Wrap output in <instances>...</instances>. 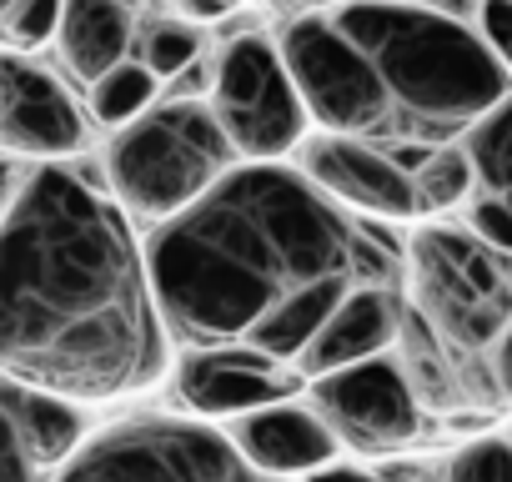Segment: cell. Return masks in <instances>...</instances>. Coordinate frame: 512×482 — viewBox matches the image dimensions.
<instances>
[{"instance_id": "12", "label": "cell", "mask_w": 512, "mask_h": 482, "mask_svg": "<svg viewBox=\"0 0 512 482\" xmlns=\"http://www.w3.org/2000/svg\"><path fill=\"white\" fill-rule=\"evenodd\" d=\"M176 392L201 417H241L251 407L292 397V362L241 342L191 347V357L176 372Z\"/></svg>"}, {"instance_id": "18", "label": "cell", "mask_w": 512, "mask_h": 482, "mask_svg": "<svg viewBox=\"0 0 512 482\" xmlns=\"http://www.w3.org/2000/svg\"><path fill=\"white\" fill-rule=\"evenodd\" d=\"M156 71L151 66H141V61H116L111 71H101L96 81H91V116L101 121V126H126V121H136L146 106H156Z\"/></svg>"}, {"instance_id": "13", "label": "cell", "mask_w": 512, "mask_h": 482, "mask_svg": "<svg viewBox=\"0 0 512 482\" xmlns=\"http://www.w3.org/2000/svg\"><path fill=\"white\" fill-rule=\"evenodd\" d=\"M231 447L241 452L246 472H277V477H297V472H322L337 457V432L327 427V417L317 407L302 402H267L251 407L241 417H231Z\"/></svg>"}, {"instance_id": "22", "label": "cell", "mask_w": 512, "mask_h": 482, "mask_svg": "<svg viewBox=\"0 0 512 482\" xmlns=\"http://www.w3.org/2000/svg\"><path fill=\"white\" fill-rule=\"evenodd\" d=\"M447 477H457V482H512V442H502V437L467 442L447 462Z\"/></svg>"}, {"instance_id": "26", "label": "cell", "mask_w": 512, "mask_h": 482, "mask_svg": "<svg viewBox=\"0 0 512 482\" xmlns=\"http://www.w3.org/2000/svg\"><path fill=\"white\" fill-rule=\"evenodd\" d=\"M492 382H497V397H512V317H507V327L497 332V342H492Z\"/></svg>"}, {"instance_id": "11", "label": "cell", "mask_w": 512, "mask_h": 482, "mask_svg": "<svg viewBox=\"0 0 512 482\" xmlns=\"http://www.w3.org/2000/svg\"><path fill=\"white\" fill-rule=\"evenodd\" d=\"M302 171L312 186H322L332 201L362 211V216H382V221H402L417 211V191H412V171L367 146L352 131H327L317 141L302 146Z\"/></svg>"}, {"instance_id": "8", "label": "cell", "mask_w": 512, "mask_h": 482, "mask_svg": "<svg viewBox=\"0 0 512 482\" xmlns=\"http://www.w3.org/2000/svg\"><path fill=\"white\" fill-rule=\"evenodd\" d=\"M61 477H176V482H231L246 477L241 452L206 422H171V417H136L81 437Z\"/></svg>"}, {"instance_id": "27", "label": "cell", "mask_w": 512, "mask_h": 482, "mask_svg": "<svg viewBox=\"0 0 512 482\" xmlns=\"http://www.w3.org/2000/svg\"><path fill=\"white\" fill-rule=\"evenodd\" d=\"M26 176H31V161H21V156H11V151H0V216H6V206L16 201V191H21Z\"/></svg>"}, {"instance_id": "30", "label": "cell", "mask_w": 512, "mask_h": 482, "mask_svg": "<svg viewBox=\"0 0 512 482\" xmlns=\"http://www.w3.org/2000/svg\"><path fill=\"white\" fill-rule=\"evenodd\" d=\"M277 11H312V6H327V0H267Z\"/></svg>"}, {"instance_id": "9", "label": "cell", "mask_w": 512, "mask_h": 482, "mask_svg": "<svg viewBox=\"0 0 512 482\" xmlns=\"http://www.w3.org/2000/svg\"><path fill=\"white\" fill-rule=\"evenodd\" d=\"M312 407L327 417L337 442L362 447V452H392L417 442L422 432V402L387 352L317 372L312 377Z\"/></svg>"}, {"instance_id": "29", "label": "cell", "mask_w": 512, "mask_h": 482, "mask_svg": "<svg viewBox=\"0 0 512 482\" xmlns=\"http://www.w3.org/2000/svg\"><path fill=\"white\" fill-rule=\"evenodd\" d=\"M432 11H447V16H457V21H462V16L472 11V0H432Z\"/></svg>"}, {"instance_id": "14", "label": "cell", "mask_w": 512, "mask_h": 482, "mask_svg": "<svg viewBox=\"0 0 512 482\" xmlns=\"http://www.w3.org/2000/svg\"><path fill=\"white\" fill-rule=\"evenodd\" d=\"M76 442H81V417L71 402L0 377V477L56 472Z\"/></svg>"}, {"instance_id": "10", "label": "cell", "mask_w": 512, "mask_h": 482, "mask_svg": "<svg viewBox=\"0 0 512 482\" xmlns=\"http://www.w3.org/2000/svg\"><path fill=\"white\" fill-rule=\"evenodd\" d=\"M86 146V121L71 91L26 56H0V151L31 166L66 161Z\"/></svg>"}, {"instance_id": "3", "label": "cell", "mask_w": 512, "mask_h": 482, "mask_svg": "<svg viewBox=\"0 0 512 482\" xmlns=\"http://www.w3.org/2000/svg\"><path fill=\"white\" fill-rule=\"evenodd\" d=\"M337 26L372 56L387 86L392 116L382 136L407 131L412 141H442L507 96V66L447 11L412 0H352L337 11Z\"/></svg>"}, {"instance_id": "32", "label": "cell", "mask_w": 512, "mask_h": 482, "mask_svg": "<svg viewBox=\"0 0 512 482\" xmlns=\"http://www.w3.org/2000/svg\"><path fill=\"white\" fill-rule=\"evenodd\" d=\"M497 196H507V206H512V186H507V191H497Z\"/></svg>"}, {"instance_id": "20", "label": "cell", "mask_w": 512, "mask_h": 482, "mask_svg": "<svg viewBox=\"0 0 512 482\" xmlns=\"http://www.w3.org/2000/svg\"><path fill=\"white\" fill-rule=\"evenodd\" d=\"M477 186L472 156L467 146H437L412 166V191H417V211H447L457 201H467V191Z\"/></svg>"}, {"instance_id": "4", "label": "cell", "mask_w": 512, "mask_h": 482, "mask_svg": "<svg viewBox=\"0 0 512 482\" xmlns=\"http://www.w3.org/2000/svg\"><path fill=\"white\" fill-rule=\"evenodd\" d=\"M231 156L236 151L211 101L171 96L161 106H146L136 121L116 126V141L106 151V176L126 211L166 221L186 211L201 191H211L231 171Z\"/></svg>"}, {"instance_id": "1", "label": "cell", "mask_w": 512, "mask_h": 482, "mask_svg": "<svg viewBox=\"0 0 512 482\" xmlns=\"http://www.w3.org/2000/svg\"><path fill=\"white\" fill-rule=\"evenodd\" d=\"M166 337L181 347H262L297 367L327 312L392 272V257L327 201L307 171L231 166L146 247Z\"/></svg>"}, {"instance_id": "19", "label": "cell", "mask_w": 512, "mask_h": 482, "mask_svg": "<svg viewBox=\"0 0 512 482\" xmlns=\"http://www.w3.org/2000/svg\"><path fill=\"white\" fill-rule=\"evenodd\" d=\"M467 156H472V171L487 191L512 186V96H502L497 106H487L467 126Z\"/></svg>"}, {"instance_id": "17", "label": "cell", "mask_w": 512, "mask_h": 482, "mask_svg": "<svg viewBox=\"0 0 512 482\" xmlns=\"http://www.w3.org/2000/svg\"><path fill=\"white\" fill-rule=\"evenodd\" d=\"M397 342H402V372H407V382H412V392H417L422 407H457L467 397L452 352L442 347V337L427 327V317L417 307L402 312Z\"/></svg>"}, {"instance_id": "2", "label": "cell", "mask_w": 512, "mask_h": 482, "mask_svg": "<svg viewBox=\"0 0 512 482\" xmlns=\"http://www.w3.org/2000/svg\"><path fill=\"white\" fill-rule=\"evenodd\" d=\"M166 322L126 216L56 161L31 166L0 216V377L61 402L146 392Z\"/></svg>"}, {"instance_id": "25", "label": "cell", "mask_w": 512, "mask_h": 482, "mask_svg": "<svg viewBox=\"0 0 512 482\" xmlns=\"http://www.w3.org/2000/svg\"><path fill=\"white\" fill-rule=\"evenodd\" d=\"M477 11H482V41L512 71V0H482Z\"/></svg>"}, {"instance_id": "24", "label": "cell", "mask_w": 512, "mask_h": 482, "mask_svg": "<svg viewBox=\"0 0 512 482\" xmlns=\"http://www.w3.org/2000/svg\"><path fill=\"white\" fill-rule=\"evenodd\" d=\"M472 236L487 241L497 257H512V206H507V196L492 191L487 201L472 206Z\"/></svg>"}, {"instance_id": "23", "label": "cell", "mask_w": 512, "mask_h": 482, "mask_svg": "<svg viewBox=\"0 0 512 482\" xmlns=\"http://www.w3.org/2000/svg\"><path fill=\"white\" fill-rule=\"evenodd\" d=\"M56 26H61V0H16L11 21H6V36H0V41L31 51L41 41H56Z\"/></svg>"}, {"instance_id": "28", "label": "cell", "mask_w": 512, "mask_h": 482, "mask_svg": "<svg viewBox=\"0 0 512 482\" xmlns=\"http://www.w3.org/2000/svg\"><path fill=\"white\" fill-rule=\"evenodd\" d=\"M186 6H191L196 16H226V11L236 6V0H186Z\"/></svg>"}, {"instance_id": "21", "label": "cell", "mask_w": 512, "mask_h": 482, "mask_svg": "<svg viewBox=\"0 0 512 482\" xmlns=\"http://www.w3.org/2000/svg\"><path fill=\"white\" fill-rule=\"evenodd\" d=\"M201 46L206 41H201L196 26H186V21H156V26L141 31V66H151L156 81H171V76H181L186 66L201 61Z\"/></svg>"}, {"instance_id": "31", "label": "cell", "mask_w": 512, "mask_h": 482, "mask_svg": "<svg viewBox=\"0 0 512 482\" xmlns=\"http://www.w3.org/2000/svg\"><path fill=\"white\" fill-rule=\"evenodd\" d=\"M11 6H16V0H0V36H6V21H11Z\"/></svg>"}, {"instance_id": "5", "label": "cell", "mask_w": 512, "mask_h": 482, "mask_svg": "<svg viewBox=\"0 0 512 482\" xmlns=\"http://www.w3.org/2000/svg\"><path fill=\"white\" fill-rule=\"evenodd\" d=\"M412 277H417V312L442 337L457 362L462 392H477V352L497 342L512 317V282L497 267V252L462 231H422L412 241Z\"/></svg>"}, {"instance_id": "16", "label": "cell", "mask_w": 512, "mask_h": 482, "mask_svg": "<svg viewBox=\"0 0 512 482\" xmlns=\"http://www.w3.org/2000/svg\"><path fill=\"white\" fill-rule=\"evenodd\" d=\"M131 41H136V26H131L126 0H61L56 46H61V61L76 81L91 86L101 71L126 61Z\"/></svg>"}, {"instance_id": "7", "label": "cell", "mask_w": 512, "mask_h": 482, "mask_svg": "<svg viewBox=\"0 0 512 482\" xmlns=\"http://www.w3.org/2000/svg\"><path fill=\"white\" fill-rule=\"evenodd\" d=\"M277 51L312 121H322L327 131H352V136L387 131V116H392L387 86L372 56L337 26V16H312V11L292 16Z\"/></svg>"}, {"instance_id": "15", "label": "cell", "mask_w": 512, "mask_h": 482, "mask_svg": "<svg viewBox=\"0 0 512 482\" xmlns=\"http://www.w3.org/2000/svg\"><path fill=\"white\" fill-rule=\"evenodd\" d=\"M397 327H402V307L387 287H372V282H357L332 312L327 322L317 327V337L302 347L297 367L302 372H332V367H347V362H362V357H377L397 342Z\"/></svg>"}, {"instance_id": "33", "label": "cell", "mask_w": 512, "mask_h": 482, "mask_svg": "<svg viewBox=\"0 0 512 482\" xmlns=\"http://www.w3.org/2000/svg\"><path fill=\"white\" fill-rule=\"evenodd\" d=\"M126 6H141V0H126Z\"/></svg>"}, {"instance_id": "6", "label": "cell", "mask_w": 512, "mask_h": 482, "mask_svg": "<svg viewBox=\"0 0 512 482\" xmlns=\"http://www.w3.org/2000/svg\"><path fill=\"white\" fill-rule=\"evenodd\" d=\"M211 111L246 161H277L307 136V106L282 51L267 36H236L211 71Z\"/></svg>"}]
</instances>
